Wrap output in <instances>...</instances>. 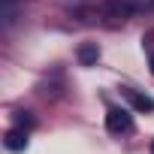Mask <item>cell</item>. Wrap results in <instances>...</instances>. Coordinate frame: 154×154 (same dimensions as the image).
Listing matches in <instances>:
<instances>
[{
  "mask_svg": "<svg viewBox=\"0 0 154 154\" xmlns=\"http://www.w3.org/2000/svg\"><path fill=\"white\" fill-rule=\"evenodd\" d=\"M133 9H136V3H130V0H106V3L97 6V15L106 24H124L133 15Z\"/></svg>",
  "mask_w": 154,
  "mask_h": 154,
  "instance_id": "cell-1",
  "label": "cell"
},
{
  "mask_svg": "<svg viewBox=\"0 0 154 154\" xmlns=\"http://www.w3.org/2000/svg\"><path fill=\"white\" fill-rule=\"evenodd\" d=\"M106 127H109V133L121 136V133H130L133 130V118H130L127 109H109L106 112Z\"/></svg>",
  "mask_w": 154,
  "mask_h": 154,
  "instance_id": "cell-2",
  "label": "cell"
},
{
  "mask_svg": "<svg viewBox=\"0 0 154 154\" xmlns=\"http://www.w3.org/2000/svg\"><path fill=\"white\" fill-rule=\"evenodd\" d=\"M124 97L130 100L133 109H139V112H154V100H151L148 94H139V91H133V88H124Z\"/></svg>",
  "mask_w": 154,
  "mask_h": 154,
  "instance_id": "cell-3",
  "label": "cell"
},
{
  "mask_svg": "<svg viewBox=\"0 0 154 154\" xmlns=\"http://www.w3.org/2000/svg\"><path fill=\"white\" fill-rule=\"evenodd\" d=\"M97 57H100V48H97V42H85V45H79V63H82V66H91V63H97Z\"/></svg>",
  "mask_w": 154,
  "mask_h": 154,
  "instance_id": "cell-4",
  "label": "cell"
},
{
  "mask_svg": "<svg viewBox=\"0 0 154 154\" xmlns=\"http://www.w3.org/2000/svg\"><path fill=\"white\" fill-rule=\"evenodd\" d=\"M3 142H6L9 151H24V148H27V133H24V130H9Z\"/></svg>",
  "mask_w": 154,
  "mask_h": 154,
  "instance_id": "cell-5",
  "label": "cell"
},
{
  "mask_svg": "<svg viewBox=\"0 0 154 154\" xmlns=\"http://www.w3.org/2000/svg\"><path fill=\"white\" fill-rule=\"evenodd\" d=\"M18 124H21V127H33V118H27V115L21 112V115H18Z\"/></svg>",
  "mask_w": 154,
  "mask_h": 154,
  "instance_id": "cell-6",
  "label": "cell"
},
{
  "mask_svg": "<svg viewBox=\"0 0 154 154\" xmlns=\"http://www.w3.org/2000/svg\"><path fill=\"white\" fill-rule=\"evenodd\" d=\"M151 72H154V54H151Z\"/></svg>",
  "mask_w": 154,
  "mask_h": 154,
  "instance_id": "cell-7",
  "label": "cell"
},
{
  "mask_svg": "<svg viewBox=\"0 0 154 154\" xmlns=\"http://www.w3.org/2000/svg\"><path fill=\"white\" fill-rule=\"evenodd\" d=\"M151 154H154V142H151Z\"/></svg>",
  "mask_w": 154,
  "mask_h": 154,
  "instance_id": "cell-8",
  "label": "cell"
}]
</instances>
